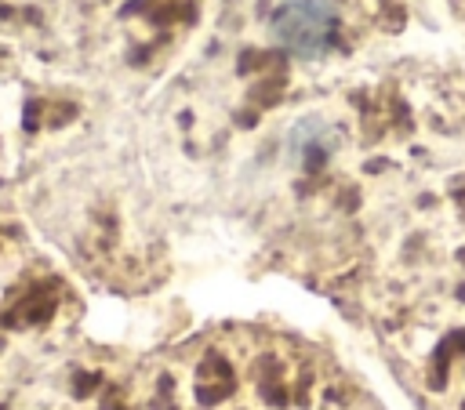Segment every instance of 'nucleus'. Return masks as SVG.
Wrapping results in <instances>:
<instances>
[{
	"label": "nucleus",
	"instance_id": "nucleus-1",
	"mask_svg": "<svg viewBox=\"0 0 465 410\" xmlns=\"http://www.w3.org/2000/svg\"><path fill=\"white\" fill-rule=\"evenodd\" d=\"M341 29V15L334 0H280L269 15V36L280 51L298 62L323 58Z\"/></svg>",
	"mask_w": 465,
	"mask_h": 410
},
{
	"label": "nucleus",
	"instance_id": "nucleus-2",
	"mask_svg": "<svg viewBox=\"0 0 465 410\" xmlns=\"http://www.w3.org/2000/svg\"><path fill=\"white\" fill-rule=\"evenodd\" d=\"M454 385H458V403L465 406V348L454 352Z\"/></svg>",
	"mask_w": 465,
	"mask_h": 410
}]
</instances>
